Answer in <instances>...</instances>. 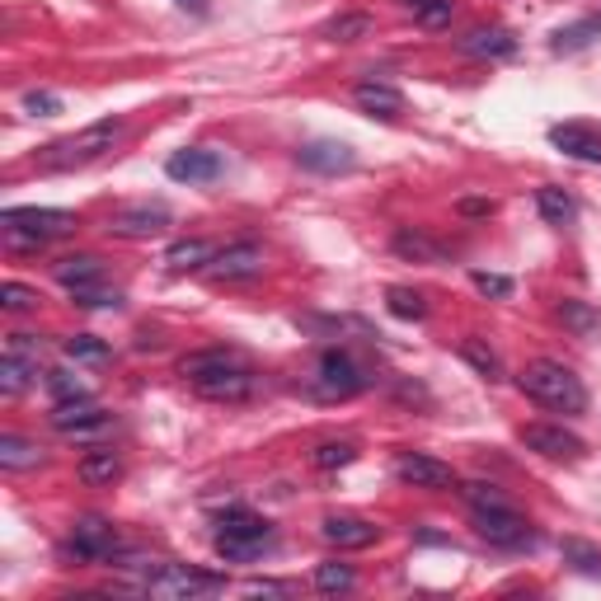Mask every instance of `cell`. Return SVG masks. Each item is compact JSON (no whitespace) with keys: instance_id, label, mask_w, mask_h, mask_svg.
Returning a JSON list of instances; mask_svg holds the SVG:
<instances>
[{"instance_id":"1f68e13d","label":"cell","mask_w":601,"mask_h":601,"mask_svg":"<svg viewBox=\"0 0 601 601\" xmlns=\"http://www.w3.org/2000/svg\"><path fill=\"white\" fill-rule=\"evenodd\" d=\"M353 583H357V574H353V564H343V560H324L315 568V588L320 592H348Z\"/></svg>"},{"instance_id":"7a4b0ae2","label":"cell","mask_w":601,"mask_h":601,"mask_svg":"<svg viewBox=\"0 0 601 601\" xmlns=\"http://www.w3.org/2000/svg\"><path fill=\"white\" fill-rule=\"evenodd\" d=\"M123 137V123H90L85 132L76 137H62L52 141V146L38 151V169H80V165H94L99 155H108L113 146H118Z\"/></svg>"},{"instance_id":"b9f144b4","label":"cell","mask_w":601,"mask_h":601,"mask_svg":"<svg viewBox=\"0 0 601 601\" xmlns=\"http://www.w3.org/2000/svg\"><path fill=\"white\" fill-rule=\"evenodd\" d=\"M48 391H52L56 399H80V395H90V391H85V381H80V376H71L66 367L48 371Z\"/></svg>"},{"instance_id":"8fae6325","label":"cell","mask_w":601,"mask_h":601,"mask_svg":"<svg viewBox=\"0 0 601 601\" xmlns=\"http://www.w3.org/2000/svg\"><path fill=\"white\" fill-rule=\"evenodd\" d=\"M522 447L546 456V461H578L583 456V437H574L560 423H526L522 427Z\"/></svg>"},{"instance_id":"8992f818","label":"cell","mask_w":601,"mask_h":601,"mask_svg":"<svg viewBox=\"0 0 601 601\" xmlns=\"http://www.w3.org/2000/svg\"><path fill=\"white\" fill-rule=\"evenodd\" d=\"M367 381H371L367 367L343 348H329L320 357V367H315V391H320L324 399H348L357 391H367Z\"/></svg>"},{"instance_id":"ac0fdd59","label":"cell","mask_w":601,"mask_h":601,"mask_svg":"<svg viewBox=\"0 0 601 601\" xmlns=\"http://www.w3.org/2000/svg\"><path fill=\"white\" fill-rule=\"evenodd\" d=\"M456 48L465 56H512L517 52V38H512V28H503V24H479V28H470L465 38H456Z\"/></svg>"},{"instance_id":"f6af8a7d","label":"cell","mask_w":601,"mask_h":601,"mask_svg":"<svg viewBox=\"0 0 601 601\" xmlns=\"http://www.w3.org/2000/svg\"><path fill=\"white\" fill-rule=\"evenodd\" d=\"M245 597H292V588H287V583L254 578V583H245Z\"/></svg>"},{"instance_id":"ab89813d","label":"cell","mask_w":601,"mask_h":601,"mask_svg":"<svg viewBox=\"0 0 601 601\" xmlns=\"http://www.w3.org/2000/svg\"><path fill=\"white\" fill-rule=\"evenodd\" d=\"M597 34H601V20H583L574 28H560V34H554V52H574L583 42H592Z\"/></svg>"},{"instance_id":"d4e9b609","label":"cell","mask_w":601,"mask_h":601,"mask_svg":"<svg viewBox=\"0 0 601 601\" xmlns=\"http://www.w3.org/2000/svg\"><path fill=\"white\" fill-rule=\"evenodd\" d=\"M165 264H169V273H197V268L212 264V245L207 240H175Z\"/></svg>"},{"instance_id":"cb8c5ba5","label":"cell","mask_w":601,"mask_h":601,"mask_svg":"<svg viewBox=\"0 0 601 601\" xmlns=\"http://www.w3.org/2000/svg\"><path fill=\"white\" fill-rule=\"evenodd\" d=\"M226 367H235V353H226V348H203V353H189L179 362V376L189 381V385H197V381H207V376H217V371H226Z\"/></svg>"},{"instance_id":"4316f807","label":"cell","mask_w":601,"mask_h":601,"mask_svg":"<svg viewBox=\"0 0 601 601\" xmlns=\"http://www.w3.org/2000/svg\"><path fill=\"white\" fill-rule=\"evenodd\" d=\"M38 371V357H20V353H5L0 357V395H20Z\"/></svg>"},{"instance_id":"e0dca14e","label":"cell","mask_w":601,"mask_h":601,"mask_svg":"<svg viewBox=\"0 0 601 601\" xmlns=\"http://www.w3.org/2000/svg\"><path fill=\"white\" fill-rule=\"evenodd\" d=\"M353 146H343V141H310V146L296 151V165L310 169V175H343V169H353Z\"/></svg>"},{"instance_id":"e575fe53","label":"cell","mask_w":601,"mask_h":601,"mask_svg":"<svg viewBox=\"0 0 601 601\" xmlns=\"http://www.w3.org/2000/svg\"><path fill=\"white\" fill-rule=\"evenodd\" d=\"M66 357L71 362H108V343L94 334H71L66 338Z\"/></svg>"},{"instance_id":"4fadbf2b","label":"cell","mask_w":601,"mask_h":601,"mask_svg":"<svg viewBox=\"0 0 601 601\" xmlns=\"http://www.w3.org/2000/svg\"><path fill=\"white\" fill-rule=\"evenodd\" d=\"M113 235L123 240H151V235H165L169 231V207L161 203H137V207H118L108 221Z\"/></svg>"},{"instance_id":"8d00e7d4","label":"cell","mask_w":601,"mask_h":601,"mask_svg":"<svg viewBox=\"0 0 601 601\" xmlns=\"http://www.w3.org/2000/svg\"><path fill=\"white\" fill-rule=\"evenodd\" d=\"M461 494H465V503L475 508V512H479V508H512V498L498 489V484H484V479H470Z\"/></svg>"},{"instance_id":"d6a6232c","label":"cell","mask_w":601,"mask_h":601,"mask_svg":"<svg viewBox=\"0 0 601 601\" xmlns=\"http://www.w3.org/2000/svg\"><path fill=\"white\" fill-rule=\"evenodd\" d=\"M385 306H391V315H399V320H423L427 315V300L413 287H391L385 292Z\"/></svg>"},{"instance_id":"ffe728a7","label":"cell","mask_w":601,"mask_h":601,"mask_svg":"<svg viewBox=\"0 0 601 601\" xmlns=\"http://www.w3.org/2000/svg\"><path fill=\"white\" fill-rule=\"evenodd\" d=\"M353 99H357V108L362 113H371V118H399V113H405V94L395 90V85H385V80H362L353 90Z\"/></svg>"},{"instance_id":"c3c4849f","label":"cell","mask_w":601,"mask_h":601,"mask_svg":"<svg viewBox=\"0 0 601 601\" xmlns=\"http://www.w3.org/2000/svg\"><path fill=\"white\" fill-rule=\"evenodd\" d=\"M179 10H193V14H207V0H175Z\"/></svg>"},{"instance_id":"30bf717a","label":"cell","mask_w":601,"mask_h":601,"mask_svg":"<svg viewBox=\"0 0 601 601\" xmlns=\"http://www.w3.org/2000/svg\"><path fill=\"white\" fill-rule=\"evenodd\" d=\"M475 532L489 540V546H503V550L532 546V522H526L517 508H479L475 512Z\"/></svg>"},{"instance_id":"9c48e42d","label":"cell","mask_w":601,"mask_h":601,"mask_svg":"<svg viewBox=\"0 0 601 601\" xmlns=\"http://www.w3.org/2000/svg\"><path fill=\"white\" fill-rule=\"evenodd\" d=\"M395 475L405 484H413V489H427V494L456 489V470L447 461H437V456H427V451H399L395 456Z\"/></svg>"},{"instance_id":"277c9868","label":"cell","mask_w":601,"mask_h":601,"mask_svg":"<svg viewBox=\"0 0 601 601\" xmlns=\"http://www.w3.org/2000/svg\"><path fill=\"white\" fill-rule=\"evenodd\" d=\"M0 221H5V240L14 250H38L56 235L76 231V212H62V207H10Z\"/></svg>"},{"instance_id":"7402d4cb","label":"cell","mask_w":601,"mask_h":601,"mask_svg":"<svg viewBox=\"0 0 601 601\" xmlns=\"http://www.w3.org/2000/svg\"><path fill=\"white\" fill-rule=\"evenodd\" d=\"M395 254L399 259H409V264H427V268H437V264H447V250L437 245L433 235H423V231H413V226H405V231H395Z\"/></svg>"},{"instance_id":"74e56055","label":"cell","mask_w":601,"mask_h":601,"mask_svg":"<svg viewBox=\"0 0 601 601\" xmlns=\"http://www.w3.org/2000/svg\"><path fill=\"white\" fill-rule=\"evenodd\" d=\"M38 287H28V282H5L0 287V310H10V315H20V310H38Z\"/></svg>"},{"instance_id":"4dcf8cb0","label":"cell","mask_w":601,"mask_h":601,"mask_svg":"<svg viewBox=\"0 0 601 601\" xmlns=\"http://www.w3.org/2000/svg\"><path fill=\"white\" fill-rule=\"evenodd\" d=\"M461 357H465V362L479 371L484 381H498V376H503V362H498V353H494L484 338H475V334H470V338H461Z\"/></svg>"},{"instance_id":"6da1fadb","label":"cell","mask_w":601,"mask_h":601,"mask_svg":"<svg viewBox=\"0 0 601 601\" xmlns=\"http://www.w3.org/2000/svg\"><path fill=\"white\" fill-rule=\"evenodd\" d=\"M517 385H522L526 399H536V405H546L554 413H583V409H588V391H583V381L574 376V367L550 362V357L526 362Z\"/></svg>"},{"instance_id":"5bb4252c","label":"cell","mask_w":601,"mask_h":601,"mask_svg":"<svg viewBox=\"0 0 601 601\" xmlns=\"http://www.w3.org/2000/svg\"><path fill=\"white\" fill-rule=\"evenodd\" d=\"M550 146L564 151L568 161L601 165V127L597 123H560V127H550Z\"/></svg>"},{"instance_id":"f35d334b","label":"cell","mask_w":601,"mask_h":601,"mask_svg":"<svg viewBox=\"0 0 601 601\" xmlns=\"http://www.w3.org/2000/svg\"><path fill=\"white\" fill-rule=\"evenodd\" d=\"M409 10L423 28H447L451 24V0H409Z\"/></svg>"},{"instance_id":"7c38bea8","label":"cell","mask_w":601,"mask_h":601,"mask_svg":"<svg viewBox=\"0 0 601 601\" xmlns=\"http://www.w3.org/2000/svg\"><path fill=\"white\" fill-rule=\"evenodd\" d=\"M207 273L217 278V282H250V278H259V273H264V250L254 245V240H240V245H226V250L212 254Z\"/></svg>"},{"instance_id":"44dd1931","label":"cell","mask_w":601,"mask_h":601,"mask_svg":"<svg viewBox=\"0 0 601 601\" xmlns=\"http://www.w3.org/2000/svg\"><path fill=\"white\" fill-rule=\"evenodd\" d=\"M56 282H62L66 292H80V287H94V282H104V264H99V254H66V259H56Z\"/></svg>"},{"instance_id":"d6986e66","label":"cell","mask_w":601,"mask_h":601,"mask_svg":"<svg viewBox=\"0 0 601 601\" xmlns=\"http://www.w3.org/2000/svg\"><path fill=\"white\" fill-rule=\"evenodd\" d=\"M203 399H226V405H240V399H250V391H254V376H250V367H226V371H217V376H207V381H197L193 385Z\"/></svg>"},{"instance_id":"9a60e30c","label":"cell","mask_w":601,"mask_h":601,"mask_svg":"<svg viewBox=\"0 0 601 601\" xmlns=\"http://www.w3.org/2000/svg\"><path fill=\"white\" fill-rule=\"evenodd\" d=\"M320 536H324L334 550H367V546H376L381 526L367 522V517H348V512H334V517L320 522Z\"/></svg>"},{"instance_id":"5b68a950","label":"cell","mask_w":601,"mask_h":601,"mask_svg":"<svg viewBox=\"0 0 601 601\" xmlns=\"http://www.w3.org/2000/svg\"><path fill=\"white\" fill-rule=\"evenodd\" d=\"M221 588H226V578L203 574V568H189V564H161L146 578V592L165 597V601H193V597H212Z\"/></svg>"},{"instance_id":"ba28073f","label":"cell","mask_w":601,"mask_h":601,"mask_svg":"<svg viewBox=\"0 0 601 601\" xmlns=\"http://www.w3.org/2000/svg\"><path fill=\"white\" fill-rule=\"evenodd\" d=\"M52 427L66 433V437H99V433L113 427V419H108V409H99L90 395H80V399H56Z\"/></svg>"},{"instance_id":"ee69618b","label":"cell","mask_w":601,"mask_h":601,"mask_svg":"<svg viewBox=\"0 0 601 601\" xmlns=\"http://www.w3.org/2000/svg\"><path fill=\"white\" fill-rule=\"evenodd\" d=\"M56 108H62V99L48 94V90H28L24 94V113H34V118H52Z\"/></svg>"},{"instance_id":"f1b7e54d","label":"cell","mask_w":601,"mask_h":601,"mask_svg":"<svg viewBox=\"0 0 601 601\" xmlns=\"http://www.w3.org/2000/svg\"><path fill=\"white\" fill-rule=\"evenodd\" d=\"M371 28H376V20H371V14H362V10H353V14H338V20H329L320 34L329 42H357V38H371Z\"/></svg>"},{"instance_id":"bcb514c9","label":"cell","mask_w":601,"mask_h":601,"mask_svg":"<svg viewBox=\"0 0 601 601\" xmlns=\"http://www.w3.org/2000/svg\"><path fill=\"white\" fill-rule=\"evenodd\" d=\"M38 348H42V343L34 334H10L5 338V353H20V357H38Z\"/></svg>"},{"instance_id":"7bdbcfd3","label":"cell","mask_w":601,"mask_h":601,"mask_svg":"<svg viewBox=\"0 0 601 601\" xmlns=\"http://www.w3.org/2000/svg\"><path fill=\"white\" fill-rule=\"evenodd\" d=\"M470 282H475V292L494 296V300H508L512 296V278H503V273H470Z\"/></svg>"},{"instance_id":"83f0119b","label":"cell","mask_w":601,"mask_h":601,"mask_svg":"<svg viewBox=\"0 0 601 601\" xmlns=\"http://www.w3.org/2000/svg\"><path fill=\"white\" fill-rule=\"evenodd\" d=\"M536 207H540V217H546L550 226H574V217H578L574 197H568L564 189H554V183H546V189L536 193Z\"/></svg>"},{"instance_id":"3957f363","label":"cell","mask_w":601,"mask_h":601,"mask_svg":"<svg viewBox=\"0 0 601 601\" xmlns=\"http://www.w3.org/2000/svg\"><path fill=\"white\" fill-rule=\"evenodd\" d=\"M268 540H273V526H268L259 512H250V508L221 512V522H217V554H221V560L250 564V560H259V554L268 550Z\"/></svg>"},{"instance_id":"60d3db41","label":"cell","mask_w":601,"mask_h":601,"mask_svg":"<svg viewBox=\"0 0 601 601\" xmlns=\"http://www.w3.org/2000/svg\"><path fill=\"white\" fill-rule=\"evenodd\" d=\"M564 560L574 564V568H583V574H592V578H601V550H592V546H583V540H564Z\"/></svg>"},{"instance_id":"484cf974","label":"cell","mask_w":601,"mask_h":601,"mask_svg":"<svg viewBox=\"0 0 601 601\" xmlns=\"http://www.w3.org/2000/svg\"><path fill=\"white\" fill-rule=\"evenodd\" d=\"M554 315H560V324H564V329H574L578 338H592V334H601V310H592L588 300H574V296H564V300H560V310H554Z\"/></svg>"},{"instance_id":"603a6c76","label":"cell","mask_w":601,"mask_h":601,"mask_svg":"<svg viewBox=\"0 0 601 601\" xmlns=\"http://www.w3.org/2000/svg\"><path fill=\"white\" fill-rule=\"evenodd\" d=\"M76 475H80V484H90V489H104V484H113V479L123 475V461H118V451L94 447V451H85V456H80Z\"/></svg>"},{"instance_id":"2e32d148","label":"cell","mask_w":601,"mask_h":601,"mask_svg":"<svg viewBox=\"0 0 601 601\" xmlns=\"http://www.w3.org/2000/svg\"><path fill=\"white\" fill-rule=\"evenodd\" d=\"M221 155L217 151H207V146H189V151H175L165 161V175L169 179H179V183H212L221 175Z\"/></svg>"},{"instance_id":"7dc6e473","label":"cell","mask_w":601,"mask_h":601,"mask_svg":"<svg viewBox=\"0 0 601 601\" xmlns=\"http://www.w3.org/2000/svg\"><path fill=\"white\" fill-rule=\"evenodd\" d=\"M461 212H465V217H489L494 203H479V197H470V203H461Z\"/></svg>"},{"instance_id":"52a82bcc","label":"cell","mask_w":601,"mask_h":601,"mask_svg":"<svg viewBox=\"0 0 601 601\" xmlns=\"http://www.w3.org/2000/svg\"><path fill=\"white\" fill-rule=\"evenodd\" d=\"M71 550H76V560H85V564H113L123 554V536H118V526L104 517H80L71 526Z\"/></svg>"},{"instance_id":"f546056e","label":"cell","mask_w":601,"mask_h":601,"mask_svg":"<svg viewBox=\"0 0 601 601\" xmlns=\"http://www.w3.org/2000/svg\"><path fill=\"white\" fill-rule=\"evenodd\" d=\"M42 465V447H34V442L24 437H0V470H34Z\"/></svg>"},{"instance_id":"836d02e7","label":"cell","mask_w":601,"mask_h":601,"mask_svg":"<svg viewBox=\"0 0 601 601\" xmlns=\"http://www.w3.org/2000/svg\"><path fill=\"white\" fill-rule=\"evenodd\" d=\"M310 461L320 470H343V465L357 461V447H353V442H320V447L310 451Z\"/></svg>"},{"instance_id":"d590c367","label":"cell","mask_w":601,"mask_h":601,"mask_svg":"<svg viewBox=\"0 0 601 601\" xmlns=\"http://www.w3.org/2000/svg\"><path fill=\"white\" fill-rule=\"evenodd\" d=\"M71 300L85 310H118L123 306V292L118 287H104V282H94V287H80V292H71Z\"/></svg>"}]
</instances>
